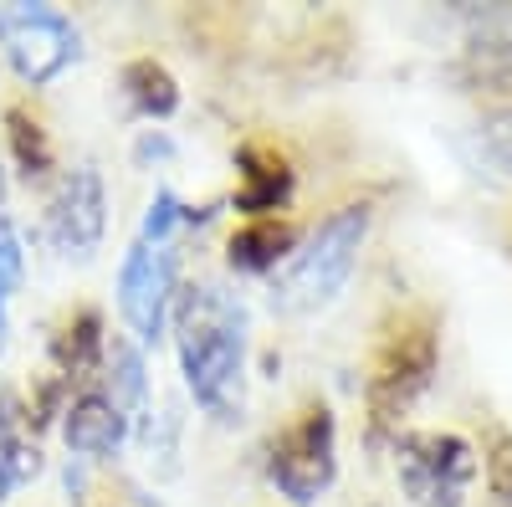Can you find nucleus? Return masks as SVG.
<instances>
[{"label": "nucleus", "mask_w": 512, "mask_h": 507, "mask_svg": "<svg viewBox=\"0 0 512 507\" xmlns=\"http://www.w3.org/2000/svg\"><path fill=\"white\" fill-rule=\"evenodd\" d=\"M175 354L185 390L195 405L216 420L241 415L246 405V354H251V333H246V308L231 298L226 287H185L175 298Z\"/></svg>", "instance_id": "1"}, {"label": "nucleus", "mask_w": 512, "mask_h": 507, "mask_svg": "<svg viewBox=\"0 0 512 507\" xmlns=\"http://www.w3.org/2000/svg\"><path fill=\"white\" fill-rule=\"evenodd\" d=\"M190 221V210L180 205L175 190H159L144 210V226L134 236V246L118 262V318L134 333V344L149 349L164 338L169 313L180 298V251L175 236Z\"/></svg>", "instance_id": "2"}, {"label": "nucleus", "mask_w": 512, "mask_h": 507, "mask_svg": "<svg viewBox=\"0 0 512 507\" xmlns=\"http://www.w3.org/2000/svg\"><path fill=\"white\" fill-rule=\"evenodd\" d=\"M369 241V205H344L328 221H318V231H308V241L287 251V262L272 277V308L282 318H313L328 313L359 267V251Z\"/></svg>", "instance_id": "3"}, {"label": "nucleus", "mask_w": 512, "mask_h": 507, "mask_svg": "<svg viewBox=\"0 0 512 507\" xmlns=\"http://www.w3.org/2000/svg\"><path fill=\"white\" fill-rule=\"evenodd\" d=\"M0 52L21 82L47 88L82 57V36L52 6H0Z\"/></svg>", "instance_id": "4"}, {"label": "nucleus", "mask_w": 512, "mask_h": 507, "mask_svg": "<svg viewBox=\"0 0 512 507\" xmlns=\"http://www.w3.org/2000/svg\"><path fill=\"white\" fill-rule=\"evenodd\" d=\"M267 472H272L277 492L287 502H297V507H313L333 487V477H338V431H333V415L323 405L303 410L272 441Z\"/></svg>", "instance_id": "5"}, {"label": "nucleus", "mask_w": 512, "mask_h": 507, "mask_svg": "<svg viewBox=\"0 0 512 507\" xmlns=\"http://www.w3.org/2000/svg\"><path fill=\"white\" fill-rule=\"evenodd\" d=\"M400 487L415 507H461L477 477V456L461 436H410L400 441Z\"/></svg>", "instance_id": "6"}, {"label": "nucleus", "mask_w": 512, "mask_h": 507, "mask_svg": "<svg viewBox=\"0 0 512 507\" xmlns=\"http://www.w3.org/2000/svg\"><path fill=\"white\" fill-rule=\"evenodd\" d=\"M47 236L62 257H77L88 262L93 251L103 246L108 236V190H103V175L93 164H77L57 180V195L47 205Z\"/></svg>", "instance_id": "7"}, {"label": "nucleus", "mask_w": 512, "mask_h": 507, "mask_svg": "<svg viewBox=\"0 0 512 507\" xmlns=\"http://www.w3.org/2000/svg\"><path fill=\"white\" fill-rule=\"evenodd\" d=\"M123 436H128V415L113 405V395H98V390L77 395L67 405V415H62V441H67V451L77 461H108V456H118Z\"/></svg>", "instance_id": "8"}, {"label": "nucleus", "mask_w": 512, "mask_h": 507, "mask_svg": "<svg viewBox=\"0 0 512 507\" xmlns=\"http://www.w3.org/2000/svg\"><path fill=\"white\" fill-rule=\"evenodd\" d=\"M123 88H128V103H134L144 118H169L180 108V88L159 62H134L123 72Z\"/></svg>", "instance_id": "9"}, {"label": "nucleus", "mask_w": 512, "mask_h": 507, "mask_svg": "<svg viewBox=\"0 0 512 507\" xmlns=\"http://www.w3.org/2000/svg\"><path fill=\"white\" fill-rule=\"evenodd\" d=\"M26 277V251H21V231L11 221H0V349L11 338V313H16V292Z\"/></svg>", "instance_id": "10"}, {"label": "nucleus", "mask_w": 512, "mask_h": 507, "mask_svg": "<svg viewBox=\"0 0 512 507\" xmlns=\"http://www.w3.org/2000/svg\"><path fill=\"white\" fill-rule=\"evenodd\" d=\"M282 246H287V231L272 226V221H262V226H251V231H241V236L231 241V262L262 272V267H272V262L282 257Z\"/></svg>", "instance_id": "11"}, {"label": "nucleus", "mask_w": 512, "mask_h": 507, "mask_svg": "<svg viewBox=\"0 0 512 507\" xmlns=\"http://www.w3.org/2000/svg\"><path fill=\"white\" fill-rule=\"evenodd\" d=\"M11 139H16V154H21V164H31V175H41L47 169V139H41V129L36 123H26V113H11Z\"/></svg>", "instance_id": "12"}]
</instances>
